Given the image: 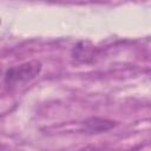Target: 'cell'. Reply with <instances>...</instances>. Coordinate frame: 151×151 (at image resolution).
I'll return each mask as SVG.
<instances>
[{
    "label": "cell",
    "instance_id": "obj_2",
    "mask_svg": "<svg viewBox=\"0 0 151 151\" xmlns=\"http://www.w3.org/2000/svg\"><path fill=\"white\" fill-rule=\"evenodd\" d=\"M114 125H116V123L113 120H110L106 118H99V117H91L83 122L84 130L90 133L106 132V131L111 130Z\"/></svg>",
    "mask_w": 151,
    "mask_h": 151
},
{
    "label": "cell",
    "instance_id": "obj_1",
    "mask_svg": "<svg viewBox=\"0 0 151 151\" xmlns=\"http://www.w3.org/2000/svg\"><path fill=\"white\" fill-rule=\"evenodd\" d=\"M41 71V63L32 60L18 66L9 67L5 73V84L9 87L34 79Z\"/></svg>",
    "mask_w": 151,
    "mask_h": 151
}]
</instances>
